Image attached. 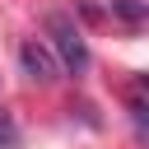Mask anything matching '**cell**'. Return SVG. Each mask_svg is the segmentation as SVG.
<instances>
[{"instance_id":"cell-1","label":"cell","mask_w":149,"mask_h":149,"mask_svg":"<svg viewBox=\"0 0 149 149\" xmlns=\"http://www.w3.org/2000/svg\"><path fill=\"white\" fill-rule=\"evenodd\" d=\"M47 33H51V51H56L61 70L84 74V70H88V47H84V33L74 28V19L56 9V14H47Z\"/></svg>"},{"instance_id":"cell-2","label":"cell","mask_w":149,"mask_h":149,"mask_svg":"<svg viewBox=\"0 0 149 149\" xmlns=\"http://www.w3.org/2000/svg\"><path fill=\"white\" fill-rule=\"evenodd\" d=\"M19 65H23V74H28V79H37V84H51V79L61 74L56 51H51V47H42V42H23V47H19Z\"/></svg>"},{"instance_id":"cell-3","label":"cell","mask_w":149,"mask_h":149,"mask_svg":"<svg viewBox=\"0 0 149 149\" xmlns=\"http://www.w3.org/2000/svg\"><path fill=\"white\" fill-rule=\"evenodd\" d=\"M112 14H116L121 23H130V28L144 23V5H140V0H112Z\"/></svg>"},{"instance_id":"cell-4","label":"cell","mask_w":149,"mask_h":149,"mask_svg":"<svg viewBox=\"0 0 149 149\" xmlns=\"http://www.w3.org/2000/svg\"><path fill=\"white\" fill-rule=\"evenodd\" d=\"M0 149H19V121L5 107H0Z\"/></svg>"}]
</instances>
